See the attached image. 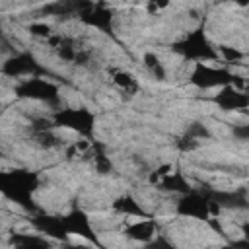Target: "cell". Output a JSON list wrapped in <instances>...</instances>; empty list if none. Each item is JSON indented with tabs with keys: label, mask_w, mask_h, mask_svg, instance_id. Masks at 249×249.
I'll return each mask as SVG.
<instances>
[{
	"label": "cell",
	"mask_w": 249,
	"mask_h": 249,
	"mask_svg": "<svg viewBox=\"0 0 249 249\" xmlns=\"http://www.w3.org/2000/svg\"><path fill=\"white\" fill-rule=\"evenodd\" d=\"M41 187V177L31 169H0V195L21 206L23 210L35 214L39 212L33 195Z\"/></svg>",
	"instance_id": "1"
},
{
	"label": "cell",
	"mask_w": 249,
	"mask_h": 249,
	"mask_svg": "<svg viewBox=\"0 0 249 249\" xmlns=\"http://www.w3.org/2000/svg\"><path fill=\"white\" fill-rule=\"evenodd\" d=\"M171 51L175 54H179L183 60L195 62V64H204L210 60H218V51L216 47L210 43L204 23L195 27L193 31L185 33L181 39H177L171 45Z\"/></svg>",
	"instance_id": "2"
},
{
	"label": "cell",
	"mask_w": 249,
	"mask_h": 249,
	"mask_svg": "<svg viewBox=\"0 0 249 249\" xmlns=\"http://www.w3.org/2000/svg\"><path fill=\"white\" fill-rule=\"evenodd\" d=\"M49 117L54 128H66L86 140H93L97 117L89 107H58Z\"/></svg>",
	"instance_id": "3"
},
{
	"label": "cell",
	"mask_w": 249,
	"mask_h": 249,
	"mask_svg": "<svg viewBox=\"0 0 249 249\" xmlns=\"http://www.w3.org/2000/svg\"><path fill=\"white\" fill-rule=\"evenodd\" d=\"M189 82L198 88V89H212V88H224V86H235L239 89H245V80L237 76L235 72L220 66H210V64H195Z\"/></svg>",
	"instance_id": "4"
},
{
	"label": "cell",
	"mask_w": 249,
	"mask_h": 249,
	"mask_svg": "<svg viewBox=\"0 0 249 249\" xmlns=\"http://www.w3.org/2000/svg\"><path fill=\"white\" fill-rule=\"evenodd\" d=\"M175 212L183 218H195L202 222L220 216V210L212 204L206 187H193L189 193L177 196Z\"/></svg>",
	"instance_id": "5"
},
{
	"label": "cell",
	"mask_w": 249,
	"mask_h": 249,
	"mask_svg": "<svg viewBox=\"0 0 249 249\" xmlns=\"http://www.w3.org/2000/svg\"><path fill=\"white\" fill-rule=\"evenodd\" d=\"M14 91L21 99L47 103V105L53 107V111L60 107V86L54 84L53 80L45 78V76H33V78L19 80L16 84Z\"/></svg>",
	"instance_id": "6"
},
{
	"label": "cell",
	"mask_w": 249,
	"mask_h": 249,
	"mask_svg": "<svg viewBox=\"0 0 249 249\" xmlns=\"http://www.w3.org/2000/svg\"><path fill=\"white\" fill-rule=\"evenodd\" d=\"M76 19H80L84 25L93 27L101 33H107L113 37V10L111 6L103 2H74Z\"/></svg>",
	"instance_id": "7"
},
{
	"label": "cell",
	"mask_w": 249,
	"mask_h": 249,
	"mask_svg": "<svg viewBox=\"0 0 249 249\" xmlns=\"http://www.w3.org/2000/svg\"><path fill=\"white\" fill-rule=\"evenodd\" d=\"M0 72L4 76H8V78H16L18 82L25 80V78H33V76H45L47 78V74H49V70L29 51H21V53L10 54L2 62Z\"/></svg>",
	"instance_id": "8"
},
{
	"label": "cell",
	"mask_w": 249,
	"mask_h": 249,
	"mask_svg": "<svg viewBox=\"0 0 249 249\" xmlns=\"http://www.w3.org/2000/svg\"><path fill=\"white\" fill-rule=\"evenodd\" d=\"M62 224H64V230L70 235H78V237H84L86 241L93 243L97 249H103V243L99 241L93 226H91V220L88 216L86 210H82L80 206H74L70 208L66 214H62Z\"/></svg>",
	"instance_id": "9"
},
{
	"label": "cell",
	"mask_w": 249,
	"mask_h": 249,
	"mask_svg": "<svg viewBox=\"0 0 249 249\" xmlns=\"http://www.w3.org/2000/svg\"><path fill=\"white\" fill-rule=\"evenodd\" d=\"M29 224L37 230V233L49 237L51 241H58V243L68 241V233L62 224V214H43L39 210L29 218Z\"/></svg>",
	"instance_id": "10"
},
{
	"label": "cell",
	"mask_w": 249,
	"mask_h": 249,
	"mask_svg": "<svg viewBox=\"0 0 249 249\" xmlns=\"http://www.w3.org/2000/svg\"><path fill=\"white\" fill-rule=\"evenodd\" d=\"M212 101L222 111H245L249 107V95L245 89H239L235 86H224L218 89V93L212 97Z\"/></svg>",
	"instance_id": "11"
},
{
	"label": "cell",
	"mask_w": 249,
	"mask_h": 249,
	"mask_svg": "<svg viewBox=\"0 0 249 249\" xmlns=\"http://www.w3.org/2000/svg\"><path fill=\"white\" fill-rule=\"evenodd\" d=\"M160 233V226H158V220L156 218H140L136 222H130L123 228V235L134 243H140V245H146L148 241H152L156 235Z\"/></svg>",
	"instance_id": "12"
},
{
	"label": "cell",
	"mask_w": 249,
	"mask_h": 249,
	"mask_svg": "<svg viewBox=\"0 0 249 249\" xmlns=\"http://www.w3.org/2000/svg\"><path fill=\"white\" fill-rule=\"evenodd\" d=\"M8 245L12 249H53L54 243L41 233L27 231H12L8 237Z\"/></svg>",
	"instance_id": "13"
},
{
	"label": "cell",
	"mask_w": 249,
	"mask_h": 249,
	"mask_svg": "<svg viewBox=\"0 0 249 249\" xmlns=\"http://www.w3.org/2000/svg\"><path fill=\"white\" fill-rule=\"evenodd\" d=\"M107 74H109L111 84L119 91L126 93V95H136L140 91V82H138V78L132 72H128V70H124L121 66H109Z\"/></svg>",
	"instance_id": "14"
},
{
	"label": "cell",
	"mask_w": 249,
	"mask_h": 249,
	"mask_svg": "<svg viewBox=\"0 0 249 249\" xmlns=\"http://www.w3.org/2000/svg\"><path fill=\"white\" fill-rule=\"evenodd\" d=\"M111 208L117 212V214H121V216H130V218H150V214H148V210L130 195V193H123V195H119L113 202H111Z\"/></svg>",
	"instance_id": "15"
},
{
	"label": "cell",
	"mask_w": 249,
	"mask_h": 249,
	"mask_svg": "<svg viewBox=\"0 0 249 249\" xmlns=\"http://www.w3.org/2000/svg\"><path fill=\"white\" fill-rule=\"evenodd\" d=\"M154 187L158 191H161V193H169V195H177V196H181V195H185V193H189L193 189L191 181L181 171H175V169L169 171L163 179H160Z\"/></svg>",
	"instance_id": "16"
},
{
	"label": "cell",
	"mask_w": 249,
	"mask_h": 249,
	"mask_svg": "<svg viewBox=\"0 0 249 249\" xmlns=\"http://www.w3.org/2000/svg\"><path fill=\"white\" fill-rule=\"evenodd\" d=\"M31 140L37 148L41 150H56V148H64V142L62 138L54 132V128H49V130H33L31 132Z\"/></svg>",
	"instance_id": "17"
},
{
	"label": "cell",
	"mask_w": 249,
	"mask_h": 249,
	"mask_svg": "<svg viewBox=\"0 0 249 249\" xmlns=\"http://www.w3.org/2000/svg\"><path fill=\"white\" fill-rule=\"evenodd\" d=\"M89 163L93 165V169H95L99 175H107V173L113 171V161H111V158L107 156L105 146H103L101 142H95V140H93V152H91Z\"/></svg>",
	"instance_id": "18"
},
{
	"label": "cell",
	"mask_w": 249,
	"mask_h": 249,
	"mask_svg": "<svg viewBox=\"0 0 249 249\" xmlns=\"http://www.w3.org/2000/svg\"><path fill=\"white\" fill-rule=\"evenodd\" d=\"M142 64H144V70L158 82H165L167 78V70H165V64L161 62V58L156 54V53H144L142 56Z\"/></svg>",
	"instance_id": "19"
},
{
	"label": "cell",
	"mask_w": 249,
	"mask_h": 249,
	"mask_svg": "<svg viewBox=\"0 0 249 249\" xmlns=\"http://www.w3.org/2000/svg\"><path fill=\"white\" fill-rule=\"evenodd\" d=\"M200 146H202V142H200V140H196L195 136H191L187 130H185L181 136H177V140H175V148H177L179 152H183V154L195 152V150H198Z\"/></svg>",
	"instance_id": "20"
},
{
	"label": "cell",
	"mask_w": 249,
	"mask_h": 249,
	"mask_svg": "<svg viewBox=\"0 0 249 249\" xmlns=\"http://www.w3.org/2000/svg\"><path fill=\"white\" fill-rule=\"evenodd\" d=\"M218 51V58H222L224 62L228 64H233V62H239L245 58V53L235 49V47H230V45H222V47H216Z\"/></svg>",
	"instance_id": "21"
},
{
	"label": "cell",
	"mask_w": 249,
	"mask_h": 249,
	"mask_svg": "<svg viewBox=\"0 0 249 249\" xmlns=\"http://www.w3.org/2000/svg\"><path fill=\"white\" fill-rule=\"evenodd\" d=\"M142 249H177V245L163 233H158L152 241H148L146 245H142Z\"/></svg>",
	"instance_id": "22"
},
{
	"label": "cell",
	"mask_w": 249,
	"mask_h": 249,
	"mask_svg": "<svg viewBox=\"0 0 249 249\" xmlns=\"http://www.w3.org/2000/svg\"><path fill=\"white\" fill-rule=\"evenodd\" d=\"M29 33L33 35V37H39V39H43V41H47L54 31H53V27L49 25V23H45V21H37V23H31L29 27Z\"/></svg>",
	"instance_id": "23"
},
{
	"label": "cell",
	"mask_w": 249,
	"mask_h": 249,
	"mask_svg": "<svg viewBox=\"0 0 249 249\" xmlns=\"http://www.w3.org/2000/svg\"><path fill=\"white\" fill-rule=\"evenodd\" d=\"M169 171H173V165L171 163H161V165H158L156 169H152L150 171V175H148V183L150 185H156L160 179H163Z\"/></svg>",
	"instance_id": "24"
},
{
	"label": "cell",
	"mask_w": 249,
	"mask_h": 249,
	"mask_svg": "<svg viewBox=\"0 0 249 249\" xmlns=\"http://www.w3.org/2000/svg\"><path fill=\"white\" fill-rule=\"evenodd\" d=\"M218 249H249V241H247V237H235V239H230L228 243H224Z\"/></svg>",
	"instance_id": "25"
},
{
	"label": "cell",
	"mask_w": 249,
	"mask_h": 249,
	"mask_svg": "<svg viewBox=\"0 0 249 249\" xmlns=\"http://www.w3.org/2000/svg\"><path fill=\"white\" fill-rule=\"evenodd\" d=\"M60 249H89V247L84 245V243H70V241H64V243H60Z\"/></svg>",
	"instance_id": "26"
}]
</instances>
